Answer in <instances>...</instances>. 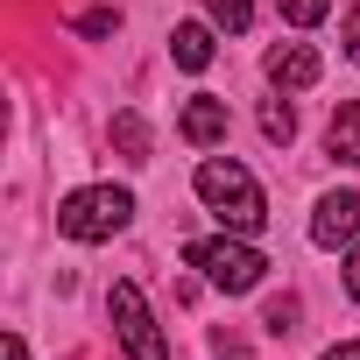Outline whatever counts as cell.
Returning a JSON list of instances; mask_svg holds the SVG:
<instances>
[{"label": "cell", "mask_w": 360, "mask_h": 360, "mask_svg": "<svg viewBox=\"0 0 360 360\" xmlns=\"http://www.w3.org/2000/svg\"><path fill=\"white\" fill-rule=\"evenodd\" d=\"M127 219H134V198L120 184H85V191H71L57 205V233L64 240H113Z\"/></svg>", "instance_id": "cell-2"}, {"label": "cell", "mask_w": 360, "mask_h": 360, "mask_svg": "<svg viewBox=\"0 0 360 360\" xmlns=\"http://www.w3.org/2000/svg\"><path fill=\"white\" fill-rule=\"evenodd\" d=\"M184 141H198V148H212V141H226V127H233V113H226V99H191L184 106Z\"/></svg>", "instance_id": "cell-7"}, {"label": "cell", "mask_w": 360, "mask_h": 360, "mask_svg": "<svg viewBox=\"0 0 360 360\" xmlns=\"http://www.w3.org/2000/svg\"><path fill=\"white\" fill-rule=\"evenodd\" d=\"M269 85H283V92L318 85V50H311V43H276V50H269Z\"/></svg>", "instance_id": "cell-6"}, {"label": "cell", "mask_w": 360, "mask_h": 360, "mask_svg": "<svg viewBox=\"0 0 360 360\" xmlns=\"http://www.w3.org/2000/svg\"><path fill=\"white\" fill-rule=\"evenodd\" d=\"M346 290H353V304H360V248L346 255Z\"/></svg>", "instance_id": "cell-16"}, {"label": "cell", "mask_w": 360, "mask_h": 360, "mask_svg": "<svg viewBox=\"0 0 360 360\" xmlns=\"http://www.w3.org/2000/svg\"><path fill=\"white\" fill-rule=\"evenodd\" d=\"M276 8H283V22H297V29H318L332 0H276Z\"/></svg>", "instance_id": "cell-13"}, {"label": "cell", "mask_w": 360, "mask_h": 360, "mask_svg": "<svg viewBox=\"0 0 360 360\" xmlns=\"http://www.w3.org/2000/svg\"><path fill=\"white\" fill-rule=\"evenodd\" d=\"M191 184H198V198L212 205L219 226H233V233H262L269 226V198H262V184H255L233 155H205Z\"/></svg>", "instance_id": "cell-1"}, {"label": "cell", "mask_w": 360, "mask_h": 360, "mask_svg": "<svg viewBox=\"0 0 360 360\" xmlns=\"http://www.w3.org/2000/svg\"><path fill=\"white\" fill-rule=\"evenodd\" d=\"M325 360H360V339H346V346H332Z\"/></svg>", "instance_id": "cell-17"}, {"label": "cell", "mask_w": 360, "mask_h": 360, "mask_svg": "<svg viewBox=\"0 0 360 360\" xmlns=\"http://www.w3.org/2000/svg\"><path fill=\"white\" fill-rule=\"evenodd\" d=\"M106 311H113V332H120L127 360H169V339L155 332V311H148L141 283H113L106 290Z\"/></svg>", "instance_id": "cell-4"}, {"label": "cell", "mask_w": 360, "mask_h": 360, "mask_svg": "<svg viewBox=\"0 0 360 360\" xmlns=\"http://www.w3.org/2000/svg\"><path fill=\"white\" fill-rule=\"evenodd\" d=\"M169 57L184 64V71H205V64H212V29H205V22H184V29L169 36Z\"/></svg>", "instance_id": "cell-9"}, {"label": "cell", "mask_w": 360, "mask_h": 360, "mask_svg": "<svg viewBox=\"0 0 360 360\" xmlns=\"http://www.w3.org/2000/svg\"><path fill=\"white\" fill-rule=\"evenodd\" d=\"M297 318H304V304H297V297H276V304L262 311V325H269L276 339H290V332H297Z\"/></svg>", "instance_id": "cell-12"}, {"label": "cell", "mask_w": 360, "mask_h": 360, "mask_svg": "<svg viewBox=\"0 0 360 360\" xmlns=\"http://www.w3.org/2000/svg\"><path fill=\"white\" fill-rule=\"evenodd\" d=\"M262 134H269V141H276V148H283V141H290V134H297V113H290V106H283V99H269V106H262Z\"/></svg>", "instance_id": "cell-11"}, {"label": "cell", "mask_w": 360, "mask_h": 360, "mask_svg": "<svg viewBox=\"0 0 360 360\" xmlns=\"http://www.w3.org/2000/svg\"><path fill=\"white\" fill-rule=\"evenodd\" d=\"M184 262H191V269H205V283H212V290H226V297H248V290L262 283V269H269L248 240H191V248H184Z\"/></svg>", "instance_id": "cell-3"}, {"label": "cell", "mask_w": 360, "mask_h": 360, "mask_svg": "<svg viewBox=\"0 0 360 360\" xmlns=\"http://www.w3.org/2000/svg\"><path fill=\"white\" fill-rule=\"evenodd\" d=\"M360 233V191H332L318 212H311V240L318 248H339V240H353Z\"/></svg>", "instance_id": "cell-5"}, {"label": "cell", "mask_w": 360, "mask_h": 360, "mask_svg": "<svg viewBox=\"0 0 360 360\" xmlns=\"http://www.w3.org/2000/svg\"><path fill=\"white\" fill-rule=\"evenodd\" d=\"M325 148H332V162L360 169V99H339V113L325 127Z\"/></svg>", "instance_id": "cell-8"}, {"label": "cell", "mask_w": 360, "mask_h": 360, "mask_svg": "<svg viewBox=\"0 0 360 360\" xmlns=\"http://www.w3.org/2000/svg\"><path fill=\"white\" fill-rule=\"evenodd\" d=\"M8 360H29V346H22V332H8Z\"/></svg>", "instance_id": "cell-18"}, {"label": "cell", "mask_w": 360, "mask_h": 360, "mask_svg": "<svg viewBox=\"0 0 360 360\" xmlns=\"http://www.w3.org/2000/svg\"><path fill=\"white\" fill-rule=\"evenodd\" d=\"M205 8H212V22H226L233 36H240V29L255 22V0H205Z\"/></svg>", "instance_id": "cell-14"}, {"label": "cell", "mask_w": 360, "mask_h": 360, "mask_svg": "<svg viewBox=\"0 0 360 360\" xmlns=\"http://www.w3.org/2000/svg\"><path fill=\"white\" fill-rule=\"evenodd\" d=\"M113 148L127 162H148V120L141 113H113Z\"/></svg>", "instance_id": "cell-10"}, {"label": "cell", "mask_w": 360, "mask_h": 360, "mask_svg": "<svg viewBox=\"0 0 360 360\" xmlns=\"http://www.w3.org/2000/svg\"><path fill=\"white\" fill-rule=\"evenodd\" d=\"M346 57H353V64H360V8H353V15H346Z\"/></svg>", "instance_id": "cell-15"}]
</instances>
